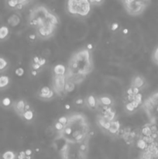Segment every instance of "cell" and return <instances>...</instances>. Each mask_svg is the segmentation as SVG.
<instances>
[{"label": "cell", "instance_id": "obj_1", "mask_svg": "<svg viewBox=\"0 0 158 159\" xmlns=\"http://www.w3.org/2000/svg\"><path fill=\"white\" fill-rule=\"evenodd\" d=\"M67 123L62 131L58 132V138L65 143H81L90 138V124L87 117L83 114L74 113L67 116Z\"/></svg>", "mask_w": 158, "mask_h": 159}, {"label": "cell", "instance_id": "obj_2", "mask_svg": "<svg viewBox=\"0 0 158 159\" xmlns=\"http://www.w3.org/2000/svg\"><path fill=\"white\" fill-rule=\"evenodd\" d=\"M66 80L79 85L92 71L93 62L91 50L85 47L74 53L67 66Z\"/></svg>", "mask_w": 158, "mask_h": 159}, {"label": "cell", "instance_id": "obj_3", "mask_svg": "<svg viewBox=\"0 0 158 159\" xmlns=\"http://www.w3.org/2000/svg\"><path fill=\"white\" fill-rule=\"evenodd\" d=\"M66 80L65 75H53V91L58 96H62L65 94Z\"/></svg>", "mask_w": 158, "mask_h": 159}, {"label": "cell", "instance_id": "obj_4", "mask_svg": "<svg viewBox=\"0 0 158 159\" xmlns=\"http://www.w3.org/2000/svg\"><path fill=\"white\" fill-rule=\"evenodd\" d=\"M147 6V5L143 4V2H139V1H134L132 3L125 5L127 12L133 16H137V15L141 14L145 10Z\"/></svg>", "mask_w": 158, "mask_h": 159}, {"label": "cell", "instance_id": "obj_5", "mask_svg": "<svg viewBox=\"0 0 158 159\" xmlns=\"http://www.w3.org/2000/svg\"><path fill=\"white\" fill-rule=\"evenodd\" d=\"M91 10V3L88 0H78V8L77 15L86 16Z\"/></svg>", "mask_w": 158, "mask_h": 159}, {"label": "cell", "instance_id": "obj_6", "mask_svg": "<svg viewBox=\"0 0 158 159\" xmlns=\"http://www.w3.org/2000/svg\"><path fill=\"white\" fill-rule=\"evenodd\" d=\"M27 103L23 100V99H19V100L16 101L15 102L13 103V110H15V112L18 114L20 117H22V116L23 115V114L26 111V107H27Z\"/></svg>", "mask_w": 158, "mask_h": 159}, {"label": "cell", "instance_id": "obj_7", "mask_svg": "<svg viewBox=\"0 0 158 159\" xmlns=\"http://www.w3.org/2000/svg\"><path fill=\"white\" fill-rule=\"evenodd\" d=\"M53 96H54V92L53 89L48 86L43 87L39 92V96L42 99H51L53 97Z\"/></svg>", "mask_w": 158, "mask_h": 159}, {"label": "cell", "instance_id": "obj_8", "mask_svg": "<svg viewBox=\"0 0 158 159\" xmlns=\"http://www.w3.org/2000/svg\"><path fill=\"white\" fill-rule=\"evenodd\" d=\"M78 8V0H68L67 1V11L72 15H77Z\"/></svg>", "mask_w": 158, "mask_h": 159}, {"label": "cell", "instance_id": "obj_9", "mask_svg": "<svg viewBox=\"0 0 158 159\" xmlns=\"http://www.w3.org/2000/svg\"><path fill=\"white\" fill-rule=\"evenodd\" d=\"M85 104L91 110H96L98 108V99L92 95H90L85 99Z\"/></svg>", "mask_w": 158, "mask_h": 159}, {"label": "cell", "instance_id": "obj_10", "mask_svg": "<svg viewBox=\"0 0 158 159\" xmlns=\"http://www.w3.org/2000/svg\"><path fill=\"white\" fill-rule=\"evenodd\" d=\"M10 78L6 75H0V90H5L10 86Z\"/></svg>", "mask_w": 158, "mask_h": 159}, {"label": "cell", "instance_id": "obj_11", "mask_svg": "<svg viewBox=\"0 0 158 159\" xmlns=\"http://www.w3.org/2000/svg\"><path fill=\"white\" fill-rule=\"evenodd\" d=\"M20 17H19V15L16 14V13H15V14H12L11 16L8 18V19H7V23H8L9 26H10V27H17V26L20 24Z\"/></svg>", "mask_w": 158, "mask_h": 159}, {"label": "cell", "instance_id": "obj_12", "mask_svg": "<svg viewBox=\"0 0 158 159\" xmlns=\"http://www.w3.org/2000/svg\"><path fill=\"white\" fill-rule=\"evenodd\" d=\"M10 30L7 26H1L0 27V41H4L10 37Z\"/></svg>", "mask_w": 158, "mask_h": 159}, {"label": "cell", "instance_id": "obj_13", "mask_svg": "<svg viewBox=\"0 0 158 159\" xmlns=\"http://www.w3.org/2000/svg\"><path fill=\"white\" fill-rule=\"evenodd\" d=\"M67 68L64 65L58 64L56 65L53 68V75H65Z\"/></svg>", "mask_w": 158, "mask_h": 159}, {"label": "cell", "instance_id": "obj_14", "mask_svg": "<svg viewBox=\"0 0 158 159\" xmlns=\"http://www.w3.org/2000/svg\"><path fill=\"white\" fill-rule=\"evenodd\" d=\"M120 127L121 125L119 122L118 120H113V121L110 123V127L109 128L108 131L111 134H117V133L120 130Z\"/></svg>", "mask_w": 158, "mask_h": 159}, {"label": "cell", "instance_id": "obj_15", "mask_svg": "<svg viewBox=\"0 0 158 159\" xmlns=\"http://www.w3.org/2000/svg\"><path fill=\"white\" fill-rule=\"evenodd\" d=\"M98 103L102 105V106L110 107L113 104V99L109 96H102V97L98 99Z\"/></svg>", "mask_w": 158, "mask_h": 159}, {"label": "cell", "instance_id": "obj_16", "mask_svg": "<svg viewBox=\"0 0 158 159\" xmlns=\"http://www.w3.org/2000/svg\"><path fill=\"white\" fill-rule=\"evenodd\" d=\"M144 84H145V81H144V79L142 77H140V76H136L132 80L131 87H133V88L136 87V88H140Z\"/></svg>", "mask_w": 158, "mask_h": 159}, {"label": "cell", "instance_id": "obj_17", "mask_svg": "<svg viewBox=\"0 0 158 159\" xmlns=\"http://www.w3.org/2000/svg\"><path fill=\"white\" fill-rule=\"evenodd\" d=\"M9 62L5 58L0 56V73H3L9 68Z\"/></svg>", "mask_w": 158, "mask_h": 159}, {"label": "cell", "instance_id": "obj_18", "mask_svg": "<svg viewBox=\"0 0 158 159\" xmlns=\"http://www.w3.org/2000/svg\"><path fill=\"white\" fill-rule=\"evenodd\" d=\"M2 159H17V154L13 151H6L2 154Z\"/></svg>", "mask_w": 158, "mask_h": 159}, {"label": "cell", "instance_id": "obj_19", "mask_svg": "<svg viewBox=\"0 0 158 159\" xmlns=\"http://www.w3.org/2000/svg\"><path fill=\"white\" fill-rule=\"evenodd\" d=\"M0 103H1V105H2V107L6 108V109L13 106V102H12L10 98H9V97L2 98V100H1V102H0Z\"/></svg>", "mask_w": 158, "mask_h": 159}, {"label": "cell", "instance_id": "obj_20", "mask_svg": "<svg viewBox=\"0 0 158 159\" xmlns=\"http://www.w3.org/2000/svg\"><path fill=\"white\" fill-rule=\"evenodd\" d=\"M33 117H34V114H33V112L31 110H29L25 111L23 115L22 116V118H23L24 120H27V121H31V120L33 119Z\"/></svg>", "mask_w": 158, "mask_h": 159}, {"label": "cell", "instance_id": "obj_21", "mask_svg": "<svg viewBox=\"0 0 158 159\" xmlns=\"http://www.w3.org/2000/svg\"><path fill=\"white\" fill-rule=\"evenodd\" d=\"M141 134L143 137H150L153 134V131H152L151 127L150 126H145L144 127H143Z\"/></svg>", "mask_w": 158, "mask_h": 159}, {"label": "cell", "instance_id": "obj_22", "mask_svg": "<svg viewBox=\"0 0 158 159\" xmlns=\"http://www.w3.org/2000/svg\"><path fill=\"white\" fill-rule=\"evenodd\" d=\"M75 85L73 82H70L67 81L65 84V88H64V91H65V93H69V92H71L75 90Z\"/></svg>", "mask_w": 158, "mask_h": 159}, {"label": "cell", "instance_id": "obj_23", "mask_svg": "<svg viewBox=\"0 0 158 159\" xmlns=\"http://www.w3.org/2000/svg\"><path fill=\"white\" fill-rule=\"evenodd\" d=\"M136 145H137L138 148H139V149H141V150L147 149V146H148V144L146 143V141L143 138L138 140L137 143H136Z\"/></svg>", "mask_w": 158, "mask_h": 159}, {"label": "cell", "instance_id": "obj_24", "mask_svg": "<svg viewBox=\"0 0 158 159\" xmlns=\"http://www.w3.org/2000/svg\"><path fill=\"white\" fill-rule=\"evenodd\" d=\"M153 61L156 65H158V47L155 49V50L153 53V56H152Z\"/></svg>", "mask_w": 158, "mask_h": 159}, {"label": "cell", "instance_id": "obj_25", "mask_svg": "<svg viewBox=\"0 0 158 159\" xmlns=\"http://www.w3.org/2000/svg\"><path fill=\"white\" fill-rule=\"evenodd\" d=\"M24 73H25V71H24L23 68H17L15 70V74L17 76H19V77H22L24 75Z\"/></svg>", "mask_w": 158, "mask_h": 159}, {"label": "cell", "instance_id": "obj_26", "mask_svg": "<svg viewBox=\"0 0 158 159\" xmlns=\"http://www.w3.org/2000/svg\"><path fill=\"white\" fill-rule=\"evenodd\" d=\"M126 110L127 111H129V112H133V111L135 110V108L133 107V105L131 102H129L128 103H126Z\"/></svg>", "mask_w": 158, "mask_h": 159}, {"label": "cell", "instance_id": "obj_27", "mask_svg": "<svg viewBox=\"0 0 158 159\" xmlns=\"http://www.w3.org/2000/svg\"><path fill=\"white\" fill-rule=\"evenodd\" d=\"M85 104V99L82 98H78L75 100V105H83Z\"/></svg>", "mask_w": 158, "mask_h": 159}, {"label": "cell", "instance_id": "obj_28", "mask_svg": "<svg viewBox=\"0 0 158 159\" xmlns=\"http://www.w3.org/2000/svg\"><path fill=\"white\" fill-rule=\"evenodd\" d=\"M63 128H64V125L61 124V123H59L58 121L54 124V129L56 130L58 132H60L61 131H62Z\"/></svg>", "mask_w": 158, "mask_h": 159}, {"label": "cell", "instance_id": "obj_29", "mask_svg": "<svg viewBox=\"0 0 158 159\" xmlns=\"http://www.w3.org/2000/svg\"><path fill=\"white\" fill-rule=\"evenodd\" d=\"M142 98H143L142 95H141L140 93H138V94L135 95V96H134V99H135L134 100L136 101L138 103L141 104V103H142Z\"/></svg>", "mask_w": 158, "mask_h": 159}, {"label": "cell", "instance_id": "obj_30", "mask_svg": "<svg viewBox=\"0 0 158 159\" xmlns=\"http://www.w3.org/2000/svg\"><path fill=\"white\" fill-rule=\"evenodd\" d=\"M58 121L64 126V125H65L66 123H67V116H63V117H61L59 119H58Z\"/></svg>", "mask_w": 158, "mask_h": 159}, {"label": "cell", "instance_id": "obj_31", "mask_svg": "<svg viewBox=\"0 0 158 159\" xmlns=\"http://www.w3.org/2000/svg\"><path fill=\"white\" fill-rule=\"evenodd\" d=\"M27 157V155L25 154V151H22L17 154V159H26Z\"/></svg>", "mask_w": 158, "mask_h": 159}, {"label": "cell", "instance_id": "obj_32", "mask_svg": "<svg viewBox=\"0 0 158 159\" xmlns=\"http://www.w3.org/2000/svg\"><path fill=\"white\" fill-rule=\"evenodd\" d=\"M32 68H33V70H35V71H38V70L41 69L42 67L39 65V64H34L32 63Z\"/></svg>", "mask_w": 158, "mask_h": 159}, {"label": "cell", "instance_id": "obj_33", "mask_svg": "<svg viewBox=\"0 0 158 159\" xmlns=\"http://www.w3.org/2000/svg\"><path fill=\"white\" fill-rule=\"evenodd\" d=\"M46 63H47V60H46L45 58H44L41 57V60H40L39 62V65H41V67H43L46 65Z\"/></svg>", "mask_w": 158, "mask_h": 159}, {"label": "cell", "instance_id": "obj_34", "mask_svg": "<svg viewBox=\"0 0 158 159\" xmlns=\"http://www.w3.org/2000/svg\"><path fill=\"white\" fill-rule=\"evenodd\" d=\"M118 28H119V24H118L117 23H113V24H112V26H111V30H112L115 31V30H117Z\"/></svg>", "mask_w": 158, "mask_h": 159}, {"label": "cell", "instance_id": "obj_35", "mask_svg": "<svg viewBox=\"0 0 158 159\" xmlns=\"http://www.w3.org/2000/svg\"><path fill=\"white\" fill-rule=\"evenodd\" d=\"M131 102H132V104H133V107L135 108V110H136V109H137V108L139 107V105H140V104H139V103H138V102H136V101H135V100L132 101Z\"/></svg>", "mask_w": 158, "mask_h": 159}, {"label": "cell", "instance_id": "obj_36", "mask_svg": "<svg viewBox=\"0 0 158 159\" xmlns=\"http://www.w3.org/2000/svg\"><path fill=\"white\" fill-rule=\"evenodd\" d=\"M24 151H25V154L27 156H32V154H33V151L31 149H27Z\"/></svg>", "mask_w": 158, "mask_h": 159}, {"label": "cell", "instance_id": "obj_37", "mask_svg": "<svg viewBox=\"0 0 158 159\" xmlns=\"http://www.w3.org/2000/svg\"><path fill=\"white\" fill-rule=\"evenodd\" d=\"M127 94L128 96H134V93H133V88L132 87H130L128 90H127Z\"/></svg>", "mask_w": 158, "mask_h": 159}, {"label": "cell", "instance_id": "obj_38", "mask_svg": "<svg viewBox=\"0 0 158 159\" xmlns=\"http://www.w3.org/2000/svg\"><path fill=\"white\" fill-rule=\"evenodd\" d=\"M30 40H31V41H34V40H36V33H33V34H30Z\"/></svg>", "mask_w": 158, "mask_h": 159}, {"label": "cell", "instance_id": "obj_39", "mask_svg": "<svg viewBox=\"0 0 158 159\" xmlns=\"http://www.w3.org/2000/svg\"><path fill=\"white\" fill-rule=\"evenodd\" d=\"M86 48H88V50H92V44H88V45H87Z\"/></svg>", "mask_w": 158, "mask_h": 159}, {"label": "cell", "instance_id": "obj_40", "mask_svg": "<svg viewBox=\"0 0 158 159\" xmlns=\"http://www.w3.org/2000/svg\"><path fill=\"white\" fill-rule=\"evenodd\" d=\"M31 73H32V75H33V76H36V75H37V71H35V70H33Z\"/></svg>", "mask_w": 158, "mask_h": 159}, {"label": "cell", "instance_id": "obj_41", "mask_svg": "<svg viewBox=\"0 0 158 159\" xmlns=\"http://www.w3.org/2000/svg\"><path fill=\"white\" fill-rule=\"evenodd\" d=\"M122 33H123L124 34H126V33H129L128 29H124V30H122Z\"/></svg>", "mask_w": 158, "mask_h": 159}, {"label": "cell", "instance_id": "obj_42", "mask_svg": "<svg viewBox=\"0 0 158 159\" xmlns=\"http://www.w3.org/2000/svg\"><path fill=\"white\" fill-rule=\"evenodd\" d=\"M65 109L67 110H69L70 109V105H65Z\"/></svg>", "mask_w": 158, "mask_h": 159}, {"label": "cell", "instance_id": "obj_43", "mask_svg": "<svg viewBox=\"0 0 158 159\" xmlns=\"http://www.w3.org/2000/svg\"><path fill=\"white\" fill-rule=\"evenodd\" d=\"M89 1V2L91 4H93V3H96V0H88Z\"/></svg>", "mask_w": 158, "mask_h": 159}, {"label": "cell", "instance_id": "obj_44", "mask_svg": "<svg viewBox=\"0 0 158 159\" xmlns=\"http://www.w3.org/2000/svg\"><path fill=\"white\" fill-rule=\"evenodd\" d=\"M102 0H96V3H100Z\"/></svg>", "mask_w": 158, "mask_h": 159}, {"label": "cell", "instance_id": "obj_45", "mask_svg": "<svg viewBox=\"0 0 158 159\" xmlns=\"http://www.w3.org/2000/svg\"><path fill=\"white\" fill-rule=\"evenodd\" d=\"M139 159H142V158H139Z\"/></svg>", "mask_w": 158, "mask_h": 159}]
</instances>
